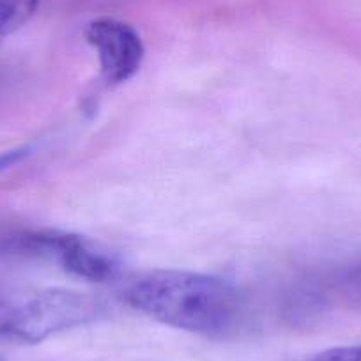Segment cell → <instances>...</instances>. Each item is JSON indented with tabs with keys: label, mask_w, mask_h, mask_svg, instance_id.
<instances>
[{
	"label": "cell",
	"mask_w": 361,
	"mask_h": 361,
	"mask_svg": "<svg viewBox=\"0 0 361 361\" xmlns=\"http://www.w3.org/2000/svg\"><path fill=\"white\" fill-rule=\"evenodd\" d=\"M0 361H2V357H0Z\"/></svg>",
	"instance_id": "cell-8"
},
{
	"label": "cell",
	"mask_w": 361,
	"mask_h": 361,
	"mask_svg": "<svg viewBox=\"0 0 361 361\" xmlns=\"http://www.w3.org/2000/svg\"><path fill=\"white\" fill-rule=\"evenodd\" d=\"M27 154V149H20V151H11V152H4V154L0 156V170L6 169V166H11L18 161L20 158Z\"/></svg>",
	"instance_id": "cell-6"
},
{
	"label": "cell",
	"mask_w": 361,
	"mask_h": 361,
	"mask_svg": "<svg viewBox=\"0 0 361 361\" xmlns=\"http://www.w3.org/2000/svg\"><path fill=\"white\" fill-rule=\"evenodd\" d=\"M123 300L147 317L199 335H224L243 314L234 286L192 271H149L123 287Z\"/></svg>",
	"instance_id": "cell-1"
},
{
	"label": "cell",
	"mask_w": 361,
	"mask_h": 361,
	"mask_svg": "<svg viewBox=\"0 0 361 361\" xmlns=\"http://www.w3.org/2000/svg\"><path fill=\"white\" fill-rule=\"evenodd\" d=\"M305 361H361V343L322 350Z\"/></svg>",
	"instance_id": "cell-5"
},
{
	"label": "cell",
	"mask_w": 361,
	"mask_h": 361,
	"mask_svg": "<svg viewBox=\"0 0 361 361\" xmlns=\"http://www.w3.org/2000/svg\"><path fill=\"white\" fill-rule=\"evenodd\" d=\"M349 283L354 287V290H356V293L361 294V267H357V269H354L353 273H350Z\"/></svg>",
	"instance_id": "cell-7"
},
{
	"label": "cell",
	"mask_w": 361,
	"mask_h": 361,
	"mask_svg": "<svg viewBox=\"0 0 361 361\" xmlns=\"http://www.w3.org/2000/svg\"><path fill=\"white\" fill-rule=\"evenodd\" d=\"M85 37L98 54L106 82H126L140 69L145 51L144 43L130 23L116 18L94 20L87 27Z\"/></svg>",
	"instance_id": "cell-4"
},
{
	"label": "cell",
	"mask_w": 361,
	"mask_h": 361,
	"mask_svg": "<svg viewBox=\"0 0 361 361\" xmlns=\"http://www.w3.org/2000/svg\"><path fill=\"white\" fill-rule=\"evenodd\" d=\"M105 305L71 289L0 290V338L36 343L57 333L98 321Z\"/></svg>",
	"instance_id": "cell-2"
},
{
	"label": "cell",
	"mask_w": 361,
	"mask_h": 361,
	"mask_svg": "<svg viewBox=\"0 0 361 361\" xmlns=\"http://www.w3.org/2000/svg\"><path fill=\"white\" fill-rule=\"evenodd\" d=\"M9 248L55 260L66 271L90 282H109L116 279L121 267L117 257L109 250L68 232H23L9 239Z\"/></svg>",
	"instance_id": "cell-3"
}]
</instances>
